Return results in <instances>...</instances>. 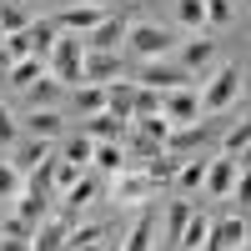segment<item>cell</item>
<instances>
[{"mask_svg":"<svg viewBox=\"0 0 251 251\" xmlns=\"http://www.w3.org/2000/svg\"><path fill=\"white\" fill-rule=\"evenodd\" d=\"M0 236H15V241H30L35 236V221H25V216H5V221H0Z\"/></svg>","mask_w":251,"mask_h":251,"instance_id":"60d3db41","label":"cell"},{"mask_svg":"<svg viewBox=\"0 0 251 251\" xmlns=\"http://www.w3.org/2000/svg\"><path fill=\"white\" fill-rule=\"evenodd\" d=\"M156 191H161V181L151 171H116V181H111V196L121 206H141L146 196H156Z\"/></svg>","mask_w":251,"mask_h":251,"instance_id":"5b68a950","label":"cell"},{"mask_svg":"<svg viewBox=\"0 0 251 251\" xmlns=\"http://www.w3.org/2000/svg\"><path fill=\"white\" fill-rule=\"evenodd\" d=\"M30 25V5L25 0H0V35H15Z\"/></svg>","mask_w":251,"mask_h":251,"instance_id":"d4e9b609","label":"cell"},{"mask_svg":"<svg viewBox=\"0 0 251 251\" xmlns=\"http://www.w3.org/2000/svg\"><path fill=\"white\" fill-rule=\"evenodd\" d=\"M46 71H50L46 60H35V55H20L15 66H10V75H5V80H10V86H20V91H25V86H35V80L46 75Z\"/></svg>","mask_w":251,"mask_h":251,"instance_id":"484cf974","label":"cell"},{"mask_svg":"<svg viewBox=\"0 0 251 251\" xmlns=\"http://www.w3.org/2000/svg\"><path fill=\"white\" fill-rule=\"evenodd\" d=\"M25 35H30V55L50 66V50H55V40H60L55 20H30V25H25Z\"/></svg>","mask_w":251,"mask_h":251,"instance_id":"d6986e66","label":"cell"},{"mask_svg":"<svg viewBox=\"0 0 251 251\" xmlns=\"http://www.w3.org/2000/svg\"><path fill=\"white\" fill-rule=\"evenodd\" d=\"M66 251H106V226H71V246Z\"/></svg>","mask_w":251,"mask_h":251,"instance_id":"d6a6232c","label":"cell"},{"mask_svg":"<svg viewBox=\"0 0 251 251\" xmlns=\"http://www.w3.org/2000/svg\"><path fill=\"white\" fill-rule=\"evenodd\" d=\"M146 171H151V176H156V181L166 186V181H176V171H181V156H171V151H161L156 161H146Z\"/></svg>","mask_w":251,"mask_h":251,"instance_id":"f35d334b","label":"cell"},{"mask_svg":"<svg viewBox=\"0 0 251 251\" xmlns=\"http://www.w3.org/2000/svg\"><path fill=\"white\" fill-rule=\"evenodd\" d=\"M0 40H5V35H0Z\"/></svg>","mask_w":251,"mask_h":251,"instance_id":"c3c4849f","label":"cell"},{"mask_svg":"<svg viewBox=\"0 0 251 251\" xmlns=\"http://www.w3.org/2000/svg\"><path fill=\"white\" fill-rule=\"evenodd\" d=\"M46 201H50V196H35V191H20V196H15V211L25 216V221H46V216H50V206H46Z\"/></svg>","mask_w":251,"mask_h":251,"instance_id":"836d02e7","label":"cell"},{"mask_svg":"<svg viewBox=\"0 0 251 251\" xmlns=\"http://www.w3.org/2000/svg\"><path fill=\"white\" fill-rule=\"evenodd\" d=\"M226 201H241V211H251V166L236 171V186H231V196H226Z\"/></svg>","mask_w":251,"mask_h":251,"instance_id":"b9f144b4","label":"cell"},{"mask_svg":"<svg viewBox=\"0 0 251 251\" xmlns=\"http://www.w3.org/2000/svg\"><path fill=\"white\" fill-rule=\"evenodd\" d=\"M46 161H50L46 136H30V141H15V146H10V166H15L20 176H30L35 166H46Z\"/></svg>","mask_w":251,"mask_h":251,"instance_id":"7c38bea8","label":"cell"},{"mask_svg":"<svg viewBox=\"0 0 251 251\" xmlns=\"http://www.w3.org/2000/svg\"><path fill=\"white\" fill-rule=\"evenodd\" d=\"M80 176H86V166H75V161H66V156L50 161V191H55V196H66Z\"/></svg>","mask_w":251,"mask_h":251,"instance_id":"7402d4cb","label":"cell"},{"mask_svg":"<svg viewBox=\"0 0 251 251\" xmlns=\"http://www.w3.org/2000/svg\"><path fill=\"white\" fill-rule=\"evenodd\" d=\"M176 20H181V30H206V0H176Z\"/></svg>","mask_w":251,"mask_h":251,"instance_id":"f546056e","label":"cell"},{"mask_svg":"<svg viewBox=\"0 0 251 251\" xmlns=\"http://www.w3.org/2000/svg\"><path fill=\"white\" fill-rule=\"evenodd\" d=\"M236 166H251V141H246L241 151H236Z\"/></svg>","mask_w":251,"mask_h":251,"instance_id":"f6af8a7d","label":"cell"},{"mask_svg":"<svg viewBox=\"0 0 251 251\" xmlns=\"http://www.w3.org/2000/svg\"><path fill=\"white\" fill-rule=\"evenodd\" d=\"M236 251H251V246H246V241H241V246H236Z\"/></svg>","mask_w":251,"mask_h":251,"instance_id":"7dc6e473","label":"cell"},{"mask_svg":"<svg viewBox=\"0 0 251 251\" xmlns=\"http://www.w3.org/2000/svg\"><path fill=\"white\" fill-rule=\"evenodd\" d=\"M20 141V126H15V111L0 106V146H15Z\"/></svg>","mask_w":251,"mask_h":251,"instance_id":"7bdbcfd3","label":"cell"},{"mask_svg":"<svg viewBox=\"0 0 251 251\" xmlns=\"http://www.w3.org/2000/svg\"><path fill=\"white\" fill-rule=\"evenodd\" d=\"M80 75H86L91 86H111V80L121 75V55H116V50H86V66H80Z\"/></svg>","mask_w":251,"mask_h":251,"instance_id":"5bb4252c","label":"cell"},{"mask_svg":"<svg viewBox=\"0 0 251 251\" xmlns=\"http://www.w3.org/2000/svg\"><path fill=\"white\" fill-rule=\"evenodd\" d=\"M25 126H30V136H46V141H55L60 131H66V116H60V111L50 106V111H30V116H25Z\"/></svg>","mask_w":251,"mask_h":251,"instance_id":"cb8c5ba5","label":"cell"},{"mask_svg":"<svg viewBox=\"0 0 251 251\" xmlns=\"http://www.w3.org/2000/svg\"><path fill=\"white\" fill-rule=\"evenodd\" d=\"M241 241H251V236H246V216H221V221H211L201 251H236Z\"/></svg>","mask_w":251,"mask_h":251,"instance_id":"8fae6325","label":"cell"},{"mask_svg":"<svg viewBox=\"0 0 251 251\" xmlns=\"http://www.w3.org/2000/svg\"><path fill=\"white\" fill-rule=\"evenodd\" d=\"M20 191H25V176H20L10 161H0V201H15Z\"/></svg>","mask_w":251,"mask_h":251,"instance_id":"74e56055","label":"cell"},{"mask_svg":"<svg viewBox=\"0 0 251 251\" xmlns=\"http://www.w3.org/2000/svg\"><path fill=\"white\" fill-rule=\"evenodd\" d=\"M60 91H66V86H60L55 75H40L35 86H25V96H30V111H50L55 100H60Z\"/></svg>","mask_w":251,"mask_h":251,"instance_id":"603a6c76","label":"cell"},{"mask_svg":"<svg viewBox=\"0 0 251 251\" xmlns=\"http://www.w3.org/2000/svg\"><path fill=\"white\" fill-rule=\"evenodd\" d=\"M246 141H251V116H241L236 126H226V131H221V151H226V156H236Z\"/></svg>","mask_w":251,"mask_h":251,"instance_id":"d590c367","label":"cell"},{"mask_svg":"<svg viewBox=\"0 0 251 251\" xmlns=\"http://www.w3.org/2000/svg\"><path fill=\"white\" fill-rule=\"evenodd\" d=\"M236 171H241V166H236V156H216V161H206V186H201V191L206 196H216V201H226V196H231V186H236Z\"/></svg>","mask_w":251,"mask_h":251,"instance_id":"30bf717a","label":"cell"},{"mask_svg":"<svg viewBox=\"0 0 251 251\" xmlns=\"http://www.w3.org/2000/svg\"><path fill=\"white\" fill-rule=\"evenodd\" d=\"M151 246H156V216L141 211V216L131 221V231L121 236V251H151Z\"/></svg>","mask_w":251,"mask_h":251,"instance_id":"ffe728a7","label":"cell"},{"mask_svg":"<svg viewBox=\"0 0 251 251\" xmlns=\"http://www.w3.org/2000/svg\"><path fill=\"white\" fill-rule=\"evenodd\" d=\"M131 131H141V136H151V141L166 146V136H171V121H166V116H131Z\"/></svg>","mask_w":251,"mask_h":251,"instance_id":"e575fe53","label":"cell"},{"mask_svg":"<svg viewBox=\"0 0 251 251\" xmlns=\"http://www.w3.org/2000/svg\"><path fill=\"white\" fill-rule=\"evenodd\" d=\"M91 166H96V171H111V176H116L121 166H126L121 141H96V161H91Z\"/></svg>","mask_w":251,"mask_h":251,"instance_id":"4dcf8cb0","label":"cell"},{"mask_svg":"<svg viewBox=\"0 0 251 251\" xmlns=\"http://www.w3.org/2000/svg\"><path fill=\"white\" fill-rule=\"evenodd\" d=\"M161 100H166V91L136 86V111H131V116H161Z\"/></svg>","mask_w":251,"mask_h":251,"instance_id":"ab89813d","label":"cell"},{"mask_svg":"<svg viewBox=\"0 0 251 251\" xmlns=\"http://www.w3.org/2000/svg\"><path fill=\"white\" fill-rule=\"evenodd\" d=\"M60 156H66V161H75V166H86V171H91V161H96V141H91L86 131H71L66 141H60Z\"/></svg>","mask_w":251,"mask_h":251,"instance_id":"44dd1931","label":"cell"},{"mask_svg":"<svg viewBox=\"0 0 251 251\" xmlns=\"http://www.w3.org/2000/svg\"><path fill=\"white\" fill-rule=\"evenodd\" d=\"M106 111L121 116V121H131V111H136V80H126V75L111 80L106 86Z\"/></svg>","mask_w":251,"mask_h":251,"instance_id":"ac0fdd59","label":"cell"},{"mask_svg":"<svg viewBox=\"0 0 251 251\" xmlns=\"http://www.w3.org/2000/svg\"><path fill=\"white\" fill-rule=\"evenodd\" d=\"M0 251H30V241H15V236H0Z\"/></svg>","mask_w":251,"mask_h":251,"instance_id":"ee69618b","label":"cell"},{"mask_svg":"<svg viewBox=\"0 0 251 251\" xmlns=\"http://www.w3.org/2000/svg\"><path fill=\"white\" fill-rule=\"evenodd\" d=\"M176 66H186V71L196 75V86H201V75H206V71L216 66V40L206 35V30L186 35V40H181V60H176Z\"/></svg>","mask_w":251,"mask_h":251,"instance_id":"8992f818","label":"cell"},{"mask_svg":"<svg viewBox=\"0 0 251 251\" xmlns=\"http://www.w3.org/2000/svg\"><path fill=\"white\" fill-rule=\"evenodd\" d=\"M80 131H86L91 141H126L131 121H121V116H111V111H96V116H86V121H80Z\"/></svg>","mask_w":251,"mask_h":251,"instance_id":"9a60e30c","label":"cell"},{"mask_svg":"<svg viewBox=\"0 0 251 251\" xmlns=\"http://www.w3.org/2000/svg\"><path fill=\"white\" fill-rule=\"evenodd\" d=\"M181 46V40H176V30L171 25H161V20H131V25H126V50H136L141 60H166V55H171Z\"/></svg>","mask_w":251,"mask_h":251,"instance_id":"7a4b0ae2","label":"cell"},{"mask_svg":"<svg viewBox=\"0 0 251 251\" xmlns=\"http://www.w3.org/2000/svg\"><path fill=\"white\" fill-rule=\"evenodd\" d=\"M191 211H196L191 201H171V211H166V246H181V231L191 221Z\"/></svg>","mask_w":251,"mask_h":251,"instance_id":"83f0119b","label":"cell"},{"mask_svg":"<svg viewBox=\"0 0 251 251\" xmlns=\"http://www.w3.org/2000/svg\"><path fill=\"white\" fill-rule=\"evenodd\" d=\"M136 86H151V91H181V86H196V75L176 66V60H146V71Z\"/></svg>","mask_w":251,"mask_h":251,"instance_id":"277c9868","label":"cell"},{"mask_svg":"<svg viewBox=\"0 0 251 251\" xmlns=\"http://www.w3.org/2000/svg\"><path fill=\"white\" fill-rule=\"evenodd\" d=\"M126 25H131L126 15H111V10H106V20L91 25L80 40H86V50H121V46H126Z\"/></svg>","mask_w":251,"mask_h":251,"instance_id":"ba28073f","label":"cell"},{"mask_svg":"<svg viewBox=\"0 0 251 251\" xmlns=\"http://www.w3.org/2000/svg\"><path fill=\"white\" fill-rule=\"evenodd\" d=\"M161 116L171 121V131H176V126H191V121H201V96H196V86L166 91V100H161Z\"/></svg>","mask_w":251,"mask_h":251,"instance_id":"52a82bcc","label":"cell"},{"mask_svg":"<svg viewBox=\"0 0 251 251\" xmlns=\"http://www.w3.org/2000/svg\"><path fill=\"white\" fill-rule=\"evenodd\" d=\"M196 96H201V116H226L241 100V66H211L201 75Z\"/></svg>","mask_w":251,"mask_h":251,"instance_id":"6da1fadb","label":"cell"},{"mask_svg":"<svg viewBox=\"0 0 251 251\" xmlns=\"http://www.w3.org/2000/svg\"><path fill=\"white\" fill-rule=\"evenodd\" d=\"M100 20H106V10L91 5V0H80V5H66V10L55 15V30H75V35H86L91 25H100Z\"/></svg>","mask_w":251,"mask_h":251,"instance_id":"4fadbf2b","label":"cell"},{"mask_svg":"<svg viewBox=\"0 0 251 251\" xmlns=\"http://www.w3.org/2000/svg\"><path fill=\"white\" fill-rule=\"evenodd\" d=\"M236 20V0H206V30H221Z\"/></svg>","mask_w":251,"mask_h":251,"instance_id":"8d00e7d4","label":"cell"},{"mask_svg":"<svg viewBox=\"0 0 251 251\" xmlns=\"http://www.w3.org/2000/svg\"><path fill=\"white\" fill-rule=\"evenodd\" d=\"M91 201H96V176L86 171V176H80V181L71 186V191H66V196H60V216H66V221L75 226V216H80V211H86V206H91Z\"/></svg>","mask_w":251,"mask_h":251,"instance_id":"e0dca14e","label":"cell"},{"mask_svg":"<svg viewBox=\"0 0 251 251\" xmlns=\"http://www.w3.org/2000/svg\"><path fill=\"white\" fill-rule=\"evenodd\" d=\"M91 5H100V10H106V5H111V0H91Z\"/></svg>","mask_w":251,"mask_h":251,"instance_id":"bcb514c9","label":"cell"},{"mask_svg":"<svg viewBox=\"0 0 251 251\" xmlns=\"http://www.w3.org/2000/svg\"><path fill=\"white\" fill-rule=\"evenodd\" d=\"M75 111H80V116L106 111V86H91V80H80V86H75Z\"/></svg>","mask_w":251,"mask_h":251,"instance_id":"f1b7e54d","label":"cell"},{"mask_svg":"<svg viewBox=\"0 0 251 251\" xmlns=\"http://www.w3.org/2000/svg\"><path fill=\"white\" fill-rule=\"evenodd\" d=\"M211 131H216L211 121H191V126H176V131L166 136V151H171V156H186V151H196V146H201L206 136H211Z\"/></svg>","mask_w":251,"mask_h":251,"instance_id":"2e32d148","label":"cell"},{"mask_svg":"<svg viewBox=\"0 0 251 251\" xmlns=\"http://www.w3.org/2000/svg\"><path fill=\"white\" fill-rule=\"evenodd\" d=\"M206 231H211V216H206V211H191V221H186L176 251H201V246H206Z\"/></svg>","mask_w":251,"mask_h":251,"instance_id":"4316f807","label":"cell"},{"mask_svg":"<svg viewBox=\"0 0 251 251\" xmlns=\"http://www.w3.org/2000/svg\"><path fill=\"white\" fill-rule=\"evenodd\" d=\"M176 186H181V191H201V186H206V161L201 156H186L181 171H176Z\"/></svg>","mask_w":251,"mask_h":251,"instance_id":"1f68e13d","label":"cell"},{"mask_svg":"<svg viewBox=\"0 0 251 251\" xmlns=\"http://www.w3.org/2000/svg\"><path fill=\"white\" fill-rule=\"evenodd\" d=\"M80 66H86V40H80L75 30H60V40H55V50H50V75L60 80L66 91H75L80 80Z\"/></svg>","mask_w":251,"mask_h":251,"instance_id":"3957f363","label":"cell"},{"mask_svg":"<svg viewBox=\"0 0 251 251\" xmlns=\"http://www.w3.org/2000/svg\"><path fill=\"white\" fill-rule=\"evenodd\" d=\"M71 246V221L50 211L46 221H35V236H30V251H66Z\"/></svg>","mask_w":251,"mask_h":251,"instance_id":"9c48e42d","label":"cell"}]
</instances>
